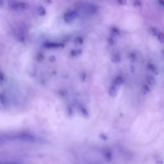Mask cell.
<instances>
[{"label":"cell","instance_id":"6da1fadb","mask_svg":"<svg viewBox=\"0 0 164 164\" xmlns=\"http://www.w3.org/2000/svg\"><path fill=\"white\" fill-rule=\"evenodd\" d=\"M146 80H147V82H148L149 85H154L156 83L155 79L151 76H148V77H147Z\"/></svg>","mask_w":164,"mask_h":164},{"label":"cell","instance_id":"7a4b0ae2","mask_svg":"<svg viewBox=\"0 0 164 164\" xmlns=\"http://www.w3.org/2000/svg\"><path fill=\"white\" fill-rule=\"evenodd\" d=\"M149 31H150L151 34L152 35L156 36V37H157V35H158V33H159V32H158V31L157 29L155 28H153V27L149 29Z\"/></svg>","mask_w":164,"mask_h":164},{"label":"cell","instance_id":"3957f363","mask_svg":"<svg viewBox=\"0 0 164 164\" xmlns=\"http://www.w3.org/2000/svg\"><path fill=\"white\" fill-rule=\"evenodd\" d=\"M157 38L158 39L159 42L161 43H164V33L162 32H159L158 35H157Z\"/></svg>","mask_w":164,"mask_h":164},{"label":"cell","instance_id":"277c9868","mask_svg":"<svg viewBox=\"0 0 164 164\" xmlns=\"http://www.w3.org/2000/svg\"><path fill=\"white\" fill-rule=\"evenodd\" d=\"M149 69H150L151 71H153V72H156V67H155L154 65H153V64H149Z\"/></svg>","mask_w":164,"mask_h":164},{"label":"cell","instance_id":"5b68a950","mask_svg":"<svg viewBox=\"0 0 164 164\" xmlns=\"http://www.w3.org/2000/svg\"><path fill=\"white\" fill-rule=\"evenodd\" d=\"M149 92V88L148 86L147 85H145L144 87V94H147L148 92Z\"/></svg>","mask_w":164,"mask_h":164},{"label":"cell","instance_id":"8992f818","mask_svg":"<svg viewBox=\"0 0 164 164\" xmlns=\"http://www.w3.org/2000/svg\"><path fill=\"white\" fill-rule=\"evenodd\" d=\"M158 3H160L161 6H163V7H164V1H159Z\"/></svg>","mask_w":164,"mask_h":164},{"label":"cell","instance_id":"52a82bcc","mask_svg":"<svg viewBox=\"0 0 164 164\" xmlns=\"http://www.w3.org/2000/svg\"><path fill=\"white\" fill-rule=\"evenodd\" d=\"M161 53H162L163 55V57H164V50H162V51H161Z\"/></svg>","mask_w":164,"mask_h":164}]
</instances>
